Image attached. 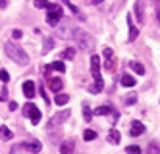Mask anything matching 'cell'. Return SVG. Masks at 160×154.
<instances>
[{"label":"cell","instance_id":"obj_25","mask_svg":"<svg viewBox=\"0 0 160 154\" xmlns=\"http://www.w3.org/2000/svg\"><path fill=\"white\" fill-rule=\"evenodd\" d=\"M104 67H106V72H114V69H116V60H114V58H108L106 60V64H104Z\"/></svg>","mask_w":160,"mask_h":154},{"label":"cell","instance_id":"obj_14","mask_svg":"<svg viewBox=\"0 0 160 154\" xmlns=\"http://www.w3.org/2000/svg\"><path fill=\"white\" fill-rule=\"evenodd\" d=\"M52 48H54V39L52 37H47V39H44V42H42V54L50 52Z\"/></svg>","mask_w":160,"mask_h":154},{"label":"cell","instance_id":"obj_18","mask_svg":"<svg viewBox=\"0 0 160 154\" xmlns=\"http://www.w3.org/2000/svg\"><path fill=\"white\" fill-rule=\"evenodd\" d=\"M110 112H114L112 106H98V108H95V114H97V116H106V114H110Z\"/></svg>","mask_w":160,"mask_h":154},{"label":"cell","instance_id":"obj_19","mask_svg":"<svg viewBox=\"0 0 160 154\" xmlns=\"http://www.w3.org/2000/svg\"><path fill=\"white\" fill-rule=\"evenodd\" d=\"M58 106H64V104H68L70 102V97H68L66 92H58V97H56V100H54Z\"/></svg>","mask_w":160,"mask_h":154},{"label":"cell","instance_id":"obj_13","mask_svg":"<svg viewBox=\"0 0 160 154\" xmlns=\"http://www.w3.org/2000/svg\"><path fill=\"white\" fill-rule=\"evenodd\" d=\"M29 120L33 122V125H37V123L41 122V110L37 108V106H35V108L31 110V114H29Z\"/></svg>","mask_w":160,"mask_h":154},{"label":"cell","instance_id":"obj_38","mask_svg":"<svg viewBox=\"0 0 160 154\" xmlns=\"http://www.w3.org/2000/svg\"><path fill=\"white\" fill-rule=\"evenodd\" d=\"M156 19H158V21H160V4H158V6H156Z\"/></svg>","mask_w":160,"mask_h":154},{"label":"cell","instance_id":"obj_21","mask_svg":"<svg viewBox=\"0 0 160 154\" xmlns=\"http://www.w3.org/2000/svg\"><path fill=\"white\" fill-rule=\"evenodd\" d=\"M50 69H54V72H64L66 66H64V60H56L50 64Z\"/></svg>","mask_w":160,"mask_h":154},{"label":"cell","instance_id":"obj_36","mask_svg":"<svg viewBox=\"0 0 160 154\" xmlns=\"http://www.w3.org/2000/svg\"><path fill=\"white\" fill-rule=\"evenodd\" d=\"M19 148H21V147H12V150H10V154H19Z\"/></svg>","mask_w":160,"mask_h":154},{"label":"cell","instance_id":"obj_4","mask_svg":"<svg viewBox=\"0 0 160 154\" xmlns=\"http://www.w3.org/2000/svg\"><path fill=\"white\" fill-rule=\"evenodd\" d=\"M62 17H64V16H62L60 6L54 4V6L48 10V14H47V23H48V25H52V27H58V23H60Z\"/></svg>","mask_w":160,"mask_h":154},{"label":"cell","instance_id":"obj_34","mask_svg":"<svg viewBox=\"0 0 160 154\" xmlns=\"http://www.w3.org/2000/svg\"><path fill=\"white\" fill-rule=\"evenodd\" d=\"M100 2H104V0H87V4H91V6H95V4H100Z\"/></svg>","mask_w":160,"mask_h":154},{"label":"cell","instance_id":"obj_11","mask_svg":"<svg viewBox=\"0 0 160 154\" xmlns=\"http://www.w3.org/2000/svg\"><path fill=\"white\" fill-rule=\"evenodd\" d=\"M128 25H129V37H128V41H135V39H137V35H139V31H137V27L133 25L131 16H128Z\"/></svg>","mask_w":160,"mask_h":154},{"label":"cell","instance_id":"obj_26","mask_svg":"<svg viewBox=\"0 0 160 154\" xmlns=\"http://www.w3.org/2000/svg\"><path fill=\"white\" fill-rule=\"evenodd\" d=\"M125 152H128V154H141V147L129 145V147H125Z\"/></svg>","mask_w":160,"mask_h":154},{"label":"cell","instance_id":"obj_27","mask_svg":"<svg viewBox=\"0 0 160 154\" xmlns=\"http://www.w3.org/2000/svg\"><path fill=\"white\" fill-rule=\"evenodd\" d=\"M83 139L85 141H93V139H97V133L93 131V129H87V131L83 133Z\"/></svg>","mask_w":160,"mask_h":154},{"label":"cell","instance_id":"obj_5","mask_svg":"<svg viewBox=\"0 0 160 154\" xmlns=\"http://www.w3.org/2000/svg\"><path fill=\"white\" fill-rule=\"evenodd\" d=\"M68 117H70V110H64V112H58L54 117L48 120V127H58L60 123H64Z\"/></svg>","mask_w":160,"mask_h":154},{"label":"cell","instance_id":"obj_15","mask_svg":"<svg viewBox=\"0 0 160 154\" xmlns=\"http://www.w3.org/2000/svg\"><path fill=\"white\" fill-rule=\"evenodd\" d=\"M33 4H35V8H41V10H50L54 4H50L48 0H33Z\"/></svg>","mask_w":160,"mask_h":154},{"label":"cell","instance_id":"obj_6","mask_svg":"<svg viewBox=\"0 0 160 154\" xmlns=\"http://www.w3.org/2000/svg\"><path fill=\"white\" fill-rule=\"evenodd\" d=\"M145 133V125L141 123V122H133L131 123V129H129V135L131 137H139V135H143Z\"/></svg>","mask_w":160,"mask_h":154},{"label":"cell","instance_id":"obj_35","mask_svg":"<svg viewBox=\"0 0 160 154\" xmlns=\"http://www.w3.org/2000/svg\"><path fill=\"white\" fill-rule=\"evenodd\" d=\"M6 97H8V91H6V89H2V92H0V100H4Z\"/></svg>","mask_w":160,"mask_h":154},{"label":"cell","instance_id":"obj_20","mask_svg":"<svg viewBox=\"0 0 160 154\" xmlns=\"http://www.w3.org/2000/svg\"><path fill=\"white\" fill-rule=\"evenodd\" d=\"M62 4H66L68 8H70V12H72V14H73V16H77V17H83V16H81V12H79V10L75 8V4H72V2H70V0H62Z\"/></svg>","mask_w":160,"mask_h":154},{"label":"cell","instance_id":"obj_9","mask_svg":"<svg viewBox=\"0 0 160 154\" xmlns=\"http://www.w3.org/2000/svg\"><path fill=\"white\" fill-rule=\"evenodd\" d=\"M73 148H75L73 141H66L60 145V154H73Z\"/></svg>","mask_w":160,"mask_h":154},{"label":"cell","instance_id":"obj_31","mask_svg":"<svg viewBox=\"0 0 160 154\" xmlns=\"http://www.w3.org/2000/svg\"><path fill=\"white\" fill-rule=\"evenodd\" d=\"M0 81H2V83H8L10 81V73L6 72V69H0Z\"/></svg>","mask_w":160,"mask_h":154},{"label":"cell","instance_id":"obj_3","mask_svg":"<svg viewBox=\"0 0 160 154\" xmlns=\"http://www.w3.org/2000/svg\"><path fill=\"white\" fill-rule=\"evenodd\" d=\"M91 73L95 77V85L104 87V81H102V75H100V58L97 54L91 56Z\"/></svg>","mask_w":160,"mask_h":154},{"label":"cell","instance_id":"obj_24","mask_svg":"<svg viewBox=\"0 0 160 154\" xmlns=\"http://www.w3.org/2000/svg\"><path fill=\"white\" fill-rule=\"evenodd\" d=\"M131 69H133L135 73H139V75H143V73H145V67H143L139 62H131Z\"/></svg>","mask_w":160,"mask_h":154},{"label":"cell","instance_id":"obj_37","mask_svg":"<svg viewBox=\"0 0 160 154\" xmlns=\"http://www.w3.org/2000/svg\"><path fill=\"white\" fill-rule=\"evenodd\" d=\"M6 6H8V0H0V10L6 8Z\"/></svg>","mask_w":160,"mask_h":154},{"label":"cell","instance_id":"obj_32","mask_svg":"<svg viewBox=\"0 0 160 154\" xmlns=\"http://www.w3.org/2000/svg\"><path fill=\"white\" fill-rule=\"evenodd\" d=\"M12 37H14V39H18V41H19V39H21V37H23V33H21V31H19V29H14V31H12Z\"/></svg>","mask_w":160,"mask_h":154},{"label":"cell","instance_id":"obj_8","mask_svg":"<svg viewBox=\"0 0 160 154\" xmlns=\"http://www.w3.org/2000/svg\"><path fill=\"white\" fill-rule=\"evenodd\" d=\"M50 83H48V87L54 91V92H60L62 91V87H64V81L60 79V77H54V79H48Z\"/></svg>","mask_w":160,"mask_h":154},{"label":"cell","instance_id":"obj_1","mask_svg":"<svg viewBox=\"0 0 160 154\" xmlns=\"http://www.w3.org/2000/svg\"><path fill=\"white\" fill-rule=\"evenodd\" d=\"M4 52H6V56L10 58L12 62H16L18 66H27L29 64V56H27V52L21 48V46H18L16 42H4Z\"/></svg>","mask_w":160,"mask_h":154},{"label":"cell","instance_id":"obj_22","mask_svg":"<svg viewBox=\"0 0 160 154\" xmlns=\"http://www.w3.org/2000/svg\"><path fill=\"white\" fill-rule=\"evenodd\" d=\"M83 117H85V122H91V120H93V112H91V108H89L87 102H83Z\"/></svg>","mask_w":160,"mask_h":154},{"label":"cell","instance_id":"obj_7","mask_svg":"<svg viewBox=\"0 0 160 154\" xmlns=\"http://www.w3.org/2000/svg\"><path fill=\"white\" fill-rule=\"evenodd\" d=\"M23 148H27L29 152L39 154V152H41V148H42V145L39 143V141H29V143H25V145H23Z\"/></svg>","mask_w":160,"mask_h":154},{"label":"cell","instance_id":"obj_29","mask_svg":"<svg viewBox=\"0 0 160 154\" xmlns=\"http://www.w3.org/2000/svg\"><path fill=\"white\" fill-rule=\"evenodd\" d=\"M135 102H137V94H135V92H131V94H128V97H125V104L131 106V104H135Z\"/></svg>","mask_w":160,"mask_h":154},{"label":"cell","instance_id":"obj_17","mask_svg":"<svg viewBox=\"0 0 160 154\" xmlns=\"http://www.w3.org/2000/svg\"><path fill=\"white\" fill-rule=\"evenodd\" d=\"M0 137H2L4 141H10V139L14 137V133L10 131V129H8L6 125H0Z\"/></svg>","mask_w":160,"mask_h":154},{"label":"cell","instance_id":"obj_16","mask_svg":"<svg viewBox=\"0 0 160 154\" xmlns=\"http://www.w3.org/2000/svg\"><path fill=\"white\" fill-rule=\"evenodd\" d=\"M135 83H137V81H135V77L125 75V73L122 75V85H123V87H135Z\"/></svg>","mask_w":160,"mask_h":154},{"label":"cell","instance_id":"obj_2","mask_svg":"<svg viewBox=\"0 0 160 154\" xmlns=\"http://www.w3.org/2000/svg\"><path fill=\"white\" fill-rule=\"evenodd\" d=\"M72 37H73V39H75V42L79 44V48H83V50H87V52H91V50L95 48V39H93V35H89L87 31L73 27Z\"/></svg>","mask_w":160,"mask_h":154},{"label":"cell","instance_id":"obj_33","mask_svg":"<svg viewBox=\"0 0 160 154\" xmlns=\"http://www.w3.org/2000/svg\"><path fill=\"white\" fill-rule=\"evenodd\" d=\"M102 54H104L106 60H108V58H114V50L112 48H104V52H102Z\"/></svg>","mask_w":160,"mask_h":154},{"label":"cell","instance_id":"obj_10","mask_svg":"<svg viewBox=\"0 0 160 154\" xmlns=\"http://www.w3.org/2000/svg\"><path fill=\"white\" fill-rule=\"evenodd\" d=\"M23 94L27 98H33V94H35V85H33V81H25L23 83Z\"/></svg>","mask_w":160,"mask_h":154},{"label":"cell","instance_id":"obj_30","mask_svg":"<svg viewBox=\"0 0 160 154\" xmlns=\"http://www.w3.org/2000/svg\"><path fill=\"white\" fill-rule=\"evenodd\" d=\"M135 14H137V17H139V21H143V8H141V0L137 2V6H135Z\"/></svg>","mask_w":160,"mask_h":154},{"label":"cell","instance_id":"obj_12","mask_svg":"<svg viewBox=\"0 0 160 154\" xmlns=\"http://www.w3.org/2000/svg\"><path fill=\"white\" fill-rule=\"evenodd\" d=\"M120 139H122V135H120L118 129H110V133H108V143L118 145V143H120Z\"/></svg>","mask_w":160,"mask_h":154},{"label":"cell","instance_id":"obj_28","mask_svg":"<svg viewBox=\"0 0 160 154\" xmlns=\"http://www.w3.org/2000/svg\"><path fill=\"white\" fill-rule=\"evenodd\" d=\"M73 56H75V48H66V52H64L66 60H73Z\"/></svg>","mask_w":160,"mask_h":154},{"label":"cell","instance_id":"obj_23","mask_svg":"<svg viewBox=\"0 0 160 154\" xmlns=\"http://www.w3.org/2000/svg\"><path fill=\"white\" fill-rule=\"evenodd\" d=\"M147 154H160V143H151L147 148Z\"/></svg>","mask_w":160,"mask_h":154}]
</instances>
